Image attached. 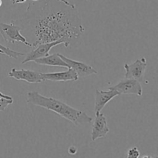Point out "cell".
Returning <instances> with one entry per match:
<instances>
[{"label":"cell","instance_id":"cell-1","mask_svg":"<svg viewBox=\"0 0 158 158\" xmlns=\"http://www.w3.org/2000/svg\"><path fill=\"white\" fill-rule=\"evenodd\" d=\"M12 21L34 47L55 41H62L66 48L77 47L84 32L78 9L67 0L31 1L23 16Z\"/></svg>","mask_w":158,"mask_h":158},{"label":"cell","instance_id":"cell-2","mask_svg":"<svg viewBox=\"0 0 158 158\" xmlns=\"http://www.w3.org/2000/svg\"><path fill=\"white\" fill-rule=\"evenodd\" d=\"M26 102L34 106H40L52 111L77 126L89 123L93 120L92 117H89L84 111L75 109L61 100L52 97H45L37 91H30L27 93Z\"/></svg>","mask_w":158,"mask_h":158},{"label":"cell","instance_id":"cell-3","mask_svg":"<svg viewBox=\"0 0 158 158\" xmlns=\"http://www.w3.org/2000/svg\"><path fill=\"white\" fill-rule=\"evenodd\" d=\"M0 34L6 43H15L19 42L26 46L32 47V44L21 33V26L13 21L11 22L9 24L0 22Z\"/></svg>","mask_w":158,"mask_h":158},{"label":"cell","instance_id":"cell-4","mask_svg":"<svg viewBox=\"0 0 158 158\" xmlns=\"http://www.w3.org/2000/svg\"><path fill=\"white\" fill-rule=\"evenodd\" d=\"M147 60L144 57L137 59L135 62L132 63H125L124 69L125 78L134 79L140 83L144 80L145 72H146Z\"/></svg>","mask_w":158,"mask_h":158},{"label":"cell","instance_id":"cell-5","mask_svg":"<svg viewBox=\"0 0 158 158\" xmlns=\"http://www.w3.org/2000/svg\"><path fill=\"white\" fill-rule=\"evenodd\" d=\"M108 89H115L119 94H134L138 97L143 95V89L139 81L134 79L125 78Z\"/></svg>","mask_w":158,"mask_h":158},{"label":"cell","instance_id":"cell-6","mask_svg":"<svg viewBox=\"0 0 158 158\" xmlns=\"http://www.w3.org/2000/svg\"><path fill=\"white\" fill-rule=\"evenodd\" d=\"M10 78H14L17 80H23L29 83H39L44 82L42 78L41 72L29 69H16L12 68L8 73Z\"/></svg>","mask_w":158,"mask_h":158},{"label":"cell","instance_id":"cell-7","mask_svg":"<svg viewBox=\"0 0 158 158\" xmlns=\"http://www.w3.org/2000/svg\"><path fill=\"white\" fill-rule=\"evenodd\" d=\"M92 133H91V140L95 141L97 139L103 138L109 133L110 129L108 127L107 121L104 114L100 112L96 113L95 119H93Z\"/></svg>","mask_w":158,"mask_h":158},{"label":"cell","instance_id":"cell-8","mask_svg":"<svg viewBox=\"0 0 158 158\" xmlns=\"http://www.w3.org/2000/svg\"><path fill=\"white\" fill-rule=\"evenodd\" d=\"M60 44H63V42L55 41L52 43H41V44L37 45L36 46H35V49H32L27 55L25 56L24 60L22 61V64H25L28 62H33L36 59L49 55V51L51 50V49Z\"/></svg>","mask_w":158,"mask_h":158},{"label":"cell","instance_id":"cell-9","mask_svg":"<svg viewBox=\"0 0 158 158\" xmlns=\"http://www.w3.org/2000/svg\"><path fill=\"white\" fill-rule=\"evenodd\" d=\"M60 56L68 65V68H71V69L75 71L78 77L84 78V77H87L89 76L93 75V74L98 73V72L89 65L69 59L68 57H66L65 56L62 55V54H60Z\"/></svg>","mask_w":158,"mask_h":158},{"label":"cell","instance_id":"cell-10","mask_svg":"<svg viewBox=\"0 0 158 158\" xmlns=\"http://www.w3.org/2000/svg\"><path fill=\"white\" fill-rule=\"evenodd\" d=\"M42 78L44 81L50 80L54 82L77 81L79 77L75 71L71 68H68L66 71L56 73H41Z\"/></svg>","mask_w":158,"mask_h":158},{"label":"cell","instance_id":"cell-11","mask_svg":"<svg viewBox=\"0 0 158 158\" xmlns=\"http://www.w3.org/2000/svg\"><path fill=\"white\" fill-rule=\"evenodd\" d=\"M108 89L109 90H100V89L96 90L95 106H94L95 113L100 112L110 100H112L114 97L120 95L119 93L115 89Z\"/></svg>","mask_w":158,"mask_h":158},{"label":"cell","instance_id":"cell-12","mask_svg":"<svg viewBox=\"0 0 158 158\" xmlns=\"http://www.w3.org/2000/svg\"><path fill=\"white\" fill-rule=\"evenodd\" d=\"M35 63L43 66H58V67L68 68V65L62 60L60 56V53H54L52 55H48L42 58L36 59L34 60Z\"/></svg>","mask_w":158,"mask_h":158},{"label":"cell","instance_id":"cell-13","mask_svg":"<svg viewBox=\"0 0 158 158\" xmlns=\"http://www.w3.org/2000/svg\"><path fill=\"white\" fill-rule=\"evenodd\" d=\"M0 54L6 55L8 57H10V58L14 59V60H19V59L22 58V57H24L26 56L25 53L12 50L10 48L6 47V46L2 45L1 43H0Z\"/></svg>","mask_w":158,"mask_h":158},{"label":"cell","instance_id":"cell-14","mask_svg":"<svg viewBox=\"0 0 158 158\" xmlns=\"http://www.w3.org/2000/svg\"><path fill=\"white\" fill-rule=\"evenodd\" d=\"M13 103V99H7L0 97V111H4L8 106Z\"/></svg>","mask_w":158,"mask_h":158},{"label":"cell","instance_id":"cell-15","mask_svg":"<svg viewBox=\"0 0 158 158\" xmlns=\"http://www.w3.org/2000/svg\"><path fill=\"white\" fill-rule=\"evenodd\" d=\"M140 156V153L137 147L131 148L127 151V157L129 158H138Z\"/></svg>","mask_w":158,"mask_h":158},{"label":"cell","instance_id":"cell-16","mask_svg":"<svg viewBox=\"0 0 158 158\" xmlns=\"http://www.w3.org/2000/svg\"><path fill=\"white\" fill-rule=\"evenodd\" d=\"M68 153L71 155H74L77 153V148L75 146H70L68 149Z\"/></svg>","mask_w":158,"mask_h":158},{"label":"cell","instance_id":"cell-17","mask_svg":"<svg viewBox=\"0 0 158 158\" xmlns=\"http://www.w3.org/2000/svg\"><path fill=\"white\" fill-rule=\"evenodd\" d=\"M0 97H5V98H7V99H12V97H10V96L9 95H6V94H3L2 92H0Z\"/></svg>","mask_w":158,"mask_h":158},{"label":"cell","instance_id":"cell-18","mask_svg":"<svg viewBox=\"0 0 158 158\" xmlns=\"http://www.w3.org/2000/svg\"><path fill=\"white\" fill-rule=\"evenodd\" d=\"M26 0H15V4H19V3H24Z\"/></svg>","mask_w":158,"mask_h":158},{"label":"cell","instance_id":"cell-19","mask_svg":"<svg viewBox=\"0 0 158 158\" xmlns=\"http://www.w3.org/2000/svg\"><path fill=\"white\" fill-rule=\"evenodd\" d=\"M2 0H0V7L2 6Z\"/></svg>","mask_w":158,"mask_h":158},{"label":"cell","instance_id":"cell-20","mask_svg":"<svg viewBox=\"0 0 158 158\" xmlns=\"http://www.w3.org/2000/svg\"><path fill=\"white\" fill-rule=\"evenodd\" d=\"M11 2H12V4H15V0H10Z\"/></svg>","mask_w":158,"mask_h":158},{"label":"cell","instance_id":"cell-21","mask_svg":"<svg viewBox=\"0 0 158 158\" xmlns=\"http://www.w3.org/2000/svg\"><path fill=\"white\" fill-rule=\"evenodd\" d=\"M30 1H32V2H36L37 0H30Z\"/></svg>","mask_w":158,"mask_h":158}]
</instances>
